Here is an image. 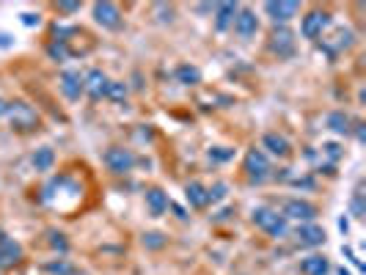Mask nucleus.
<instances>
[{
    "label": "nucleus",
    "instance_id": "nucleus-1",
    "mask_svg": "<svg viewBox=\"0 0 366 275\" xmlns=\"http://www.w3.org/2000/svg\"><path fill=\"white\" fill-rule=\"evenodd\" d=\"M6 119L11 124V129L14 132H20V135H28V132H36L39 129V113H36V108L31 102H25V99H14V102H8V108H6Z\"/></svg>",
    "mask_w": 366,
    "mask_h": 275
},
{
    "label": "nucleus",
    "instance_id": "nucleus-2",
    "mask_svg": "<svg viewBox=\"0 0 366 275\" xmlns=\"http://www.w3.org/2000/svg\"><path fill=\"white\" fill-rule=\"evenodd\" d=\"M251 220H254L256 229H262V231L270 234L273 240H281V237L289 234V223H287V217L278 212V210H273V207H256Z\"/></svg>",
    "mask_w": 366,
    "mask_h": 275
},
{
    "label": "nucleus",
    "instance_id": "nucleus-3",
    "mask_svg": "<svg viewBox=\"0 0 366 275\" xmlns=\"http://www.w3.org/2000/svg\"><path fill=\"white\" fill-rule=\"evenodd\" d=\"M242 171H245V179L251 184H262L270 179L273 168H270V160H267V154L262 149H251L242 160Z\"/></svg>",
    "mask_w": 366,
    "mask_h": 275
},
{
    "label": "nucleus",
    "instance_id": "nucleus-4",
    "mask_svg": "<svg viewBox=\"0 0 366 275\" xmlns=\"http://www.w3.org/2000/svg\"><path fill=\"white\" fill-rule=\"evenodd\" d=\"M281 215L287 217V223H289V220H295V223H314V220H317V215H320V210H317L311 201H303V198H289V201L281 207Z\"/></svg>",
    "mask_w": 366,
    "mask_h": 275
},
{
    "label": "nucleus",
    "instance_id": "nucleus-5",
    "mask_svg": "<svg viewBox=\"0 0 366 275\" xmlns=\"http://www.w3.org/2000/svg\"><path fill=\"white\" fill-rule=\"evenodd\" d=\"M328 25H331V14L322 11V8H311V11L303 17V23H300V33H303L306 39L317 41V39L325 33Z\"/></svg>",
    "mask_w": 366,
    "mask_h": 275
},
{
    "label": "nucleus",
    "instance_id": "nucleus-6",
    "mask_svg": "<svg viewBox=\"0 0 366 275\" xmlns=\"http://www.w3.org/2000/svg\"><path fill=\"white\" fill-rule=\"evenodd\" d=\"M105 165H107V171L110 174H116V177H122V174H127V171H133L135 165V154L130 149H124V146H110L107 152H105Z\"/></svg>",
    "mask_w": 366,
    "mask_h": 275
},
{
    "label": "nucleus",
    "instance_id": "nucleus-7",
    "mask_svg": "<svg viewBox=\"0 0 366 275\" xmlns=\"http://www.w3.org/2000/svg\"><path fill=\"white\" fill-rule=\"evenodd\" d=\"M265 11L275 25H287L292 17L300 14V3H295V0H267Z\"/></svg>",
    "mask_w": 366,
    "mask_h": 275
},
{
    "label": "nucleus",
    "instance_id": "nucleus-8",
    "mask_svg": "<svg viewBox=\"0 0 366 275\" xmlns=\"http://www.w3.org/2000/svg\"><path fill=\"white\" fill-rule=\"evenodd\" d=\"M270 50L278 58H289L295 53V33L289 31L287 25H275V31L270 33Z\"/></svg>",
    "mask_w": 366,
    "mask_h": 275
},
{
    "label": "nucleus",
    "instance_id": "nucleus-9",
    "mask_svg": "<svg viewBox=\"0 0 366 275\" xmlns=\"http://www.w3.org/2000/svg\"><path fill=\"white\" fill-rule=\"evenodd\" d=\"M94 20L107 31H119L122 28V8L116 3H94Z\"/></svg>",
    "mask_w": 366,
    "mask_h": 275
},
{
    "label": "nucleus",
    "instance_id": "nucleus-10",
    "mask_svg": "<svg viewBox=\"0 0 366 275\" xmlns=\"http://www.w3.org/2000/svg\"><path fill=\"white\" fill-rule=\"evenodd\" d=\"M107 75L102 72V69H89L86 72V77H83V91L89 94L94 102H100L102 96H105V91H107Z\"/></svg>",
    "mask_w": 366,
    "mask_h": 275
},
{
    "label": "nucleus",
    "instance_id": "nucleus-11",
    "mask_svg": "<svg viewBox=\"0 0 366 275\" xmlns=\"http://www.w3.org/2000/svg\"><path fill=\"white\" fill-rule=\"evenodd\" d=\"M232 25L240 39H251V36H256V31H259V20H256V14L251 8H240Z\"/></svg>",
    "mask_w": 366,
    "mask_h": 275
},
{
    "label": "nucleus",
    "instance_id": "nucleus-12",
    "mask_svg": "<svg viewBox=\"0 0 366 275\" xmlns=\"http://www.w3.org/2000/svg\"><path fill=\"white\" fill-rule=\"evenodd\" d=\"M295 240H298V245H306V248H317V245L325 243V229L317 226V223H300L295 229Z\"/></svg>",
    "mask_w": 366,
    "mask_h": 275
},
{
    "label": "nucleus",
    "instance_id": "nucleus-13",
    "mask_svg": "<svg viewBox=\"0 0 366 275\" xmlns=\"http://www.w3.org/2000/svg\"><path fill=\"white\" fill-rule=\"evenodd\" d=\"M22 259H25V250H22V245L17 243V240H6V243L0 245V270H8V267H17V264H22Z\"/></svg>",
    "mask_w": 366,
    "mask_h": 275
},
{
    "label": "nucleus",
    "instance_id": "nucleus-14",
    "mask_svg": "<svg viewBox=\"0 0 366 275\" xmlns=\"http://www.w3.org/2000/svg\"><path fill=\"white\" fill-rule=\"evenodd\" d=\"M58 89L64 91L69 102H77L80 99V94H83V77H80V72H61V77H58Z\"/></svg>",
    "mask_w": 366,
    "mask_h": 275
},
{
    "label": "nucleus",
    "instance_id": "nucleus-15",
    "mask_svg": "<svg viewBox=\"0 0 366 275\" xmlns=\"http://www.w3.org/2000/svg\"><path fill=\"white\" fill-rule=\"evenodd\" d=\"M168 207H171L168 193H163L160 187H149V190H146V210H149L152 217H163Z\"/></svg>",
    "mask_w": 366,
    "mask_h": 275
},
{
    "label": "nucleus",
    "instance_id": "nucleus-16",
    "mask_svg": "<svg viewBox=\"0 0 366 275\" xmlns=\"http://www.w3.org/2000/svg\"><path fill=\"white\" fill-rule=\"evenodd\" d=\"M300 273L303 275H328L331 273V264H328V259H325L322 253H311V256H306V259L300 262Z\"/></svg>",
    "mask_w": 366,
    "mask_h": 275
},
{
    "label": "nucleus",
    "instance_id": "nucleus-17",
    "mask_svg": "<svg viewBox=\"0 0 366 275\" xmlns=\"http://www.w3.org/2000/svg\"><path fill=\"white\" fill-rule=\"evenodd\" d=\"M262 146H265L270 154H275V157H289V154H292L289 141H287L284 135H278V132H265V138H262Z\"/></svg>",
    "mask_w": 366,
    "mask_h": 275
},
{
    "label": "nucleus",
    "instance_id": "nucleus-18",
    "mask_svg": "<svg viewBox=\"0 0 366 275\" xmlns=\"http://www.w3.org/2000/svg\"><path fill=\"white\" fill-rule=\"evenodd\" d=\"M185 198H188V204H190L193 210H204V207H209L207 187H204L201 182H188L185 184Z\"/></svg>",
    "mask_w": 366,
    "mask_h": 275
},
{
    "label": "nucleus",
    "instance_id": "nucleus-19",
    "mask_svg": "<svg viewBox=\"0 0 366 275\" xmlns=\"http://www.w3.org/2000/svg\"><path fill=\"white\" fill-rule=\"evenodd\" d=\"M237 11H240L237 3H218V6H215V28H218V31H226L234 23Z\"/></svg>",
    "mask_w": 366,
    "mask_h": 275
},
{
    "label": "nucleus",
    "instance_id": "nucleus-20",
    "mask_svg": "<svg viewBox=\"0 0 366 275\" xmlns=\"http://www.w3.org/2000/svg\"><path fill=\"white\" fill-rule=\"evenodd\" d=\"M174 75H176V80H179L182 86H199L201 83L199 66H193V63H179Z\"/></svg>",
    "mask_w": 366,
    "mask_h": 275
},
{
    "label": "nucleus",
    "instance_id": "nucleus-21",
    "mask_svg": "<svg viewBox=\"0 0 366 275\" xmlns=\"http://www.w3.org/2000/svg\"><path fill=\"white\" fill-rule=\"evenodd\" d=\"M41 270L47 275H80V270L69 262V259H53V262H44Z\"/></svg>",
    "mask_w": 366,
    "mask_h": 275
},
{
    "label": "nucleus",
    "instance_id": "nucleus-22",
    "mask_svg": "<svg viewBox=\"0 0 366 275\" xmlns=\"http://www.w3.org/2000/svg\"><path fill=\"white\" fill-rule=\"evenodd\" d=\"M53 165H55V152H53L50 146L36 149V154H34V168L36 171H50Z\"/></svg>",
    "mask_w": 366,
    "mask_h": 275
},
{
    "label": "nucleus",
    "instance_id": "nucleus-23",
    "mask_svg": "<svg viewBox=\"0 0 366 275\" xmlns=\"http://www.w3.org/2000/svg\"><path fill=\"white\" fill-rule=\"evenodd\" d=\"M328 127H331L336 135H347L350 132V116L344 110H333L328 116Z\"/></svg>",
    "mask_w": 366,
    "mask_h": 275
},
{
    "label": "nucleus",
    "instance_id": "nucleus-24",
    "mask_svg": "<svg viewBox=\"0 0 366 275\" xmlns=\"http://www.w3.org/2000/svg\"><path fill=\"white\" fill-rule=\"evenodd\" d=\"M127 94H130V89H127V83L110 80V83H107V91H105V96H107L110 102H124V99H127Z\"/></svg>",
    "mask_w": 366,
    "mask_h": 275
},
{
    "label": "nucleus",
    "instance_id": "nucleus-25",
    "mask_svg": "<svg viewBox=\"0 0 366 275\" xmlns=\"http://www.w3.org/2000/svg\"><path fill=\"white\" fill-rule=\"evenodd\" d=\"M47 56L55 63H64L72 53H69V44H64V41H50V44H47Z\"/></svg>",
    "mask_w": 366,
    "mask_h": 275
},
{
    "label": "nucleus",
    "instance_id": "nucleus-26",
    "mask_svg": "<svg viewBox=\"0 0 366 275\" xmlns=\"http://www.w3.org/2000/svg\"><path fill=\"white\" fill-rule=\"evenodd\" d=\"M168 245V237L163 231H146L143 234V248H149V250H160V248H166Z\"/></svg>",
    "mask_w": 366,
    "mask_h": 275
},
{
    "label": "nucleus",
    "instance_id": "nucleus-27",
    "mask_svg": "<svg viewBox=\"0 0 366 275\" xmlns=\"http://www.w3.org/2000/svg\"><path fill=\"white\" fill-rule=\"evenodd\" d=\"M229 196V184L226 182H215L212 187H207V198H209V204H218V201H223Z\"/></svg>",
    "mask_w": 366,
    "mask_h": 275
},
{
    "label": "nucleus",
    "instance_id": "nucleus-28",
    "mask_svg": "<svg viewBox=\"0 0 366 275\" xmlns=\"http://www.w3.org/2000/svg\"><path fill=\"white\" fill-rule=\"evenodd\" d=\"M47 237H50V245L58 250V253H67L69 250V240H67V234H61V231H55V229H50L47 231Z\"/></svg>",
    "mask_w": 366,
    "mask_h": 275
},
{
    "label": "nucleus",
    "instance_id": "nucleus-29",
    "mask_svg": "<svg viewBox=\"0 0 366 275\" xmlns=\"http://www.w3.org/2000/svg\"><path fill=\"white\" fill-rule=\"evenodd\" d=\"M350 212L355 215V217H364V215H366L364 193H361V190H355V196H353V201H350Z\"/></svg>",
    "mask_w": 366,
    "mask_h": 275
},
{
    "label": "nucleus",
    "instance_id": "nucleus-30",
    "mask_svg": "<svg viewBox=\"0 0 366 275\" xmlns=\"http://www.w3.org/2000/svg\"><path fill=\"white\" fill-rule=\"evenodd\" d=\"M234 152L232 149H226V146H218V149H209V160L212 162H226V160H232Z\"/></svg>",
    "mask_w": 366,
    "mask_h": 275
},
{
    "label": "nucleus",
    "instance_id": "nucleus-31",
    "mask_svg": "<svg viewBox=\"0 0 366 275\" xmlns=\"http://www.w3.org/2000/svg\"><path fill=\"white\" fill-rule=\"evenodd\" d=\"M80 3H58V14H77Z\"/></svg>",
    "mask_w": 366,
    "mask_h": 275
},
{
    "label": "nucleus",
    "instance_id": "nucleus-32",
    "mask_svg": "<svg viewBox=\"0 0 366 275\" xmlns=\"http://www.w3.org/2000/svg\"><path fill=\"white\" fill-rule=\"evenodd\" d=\"M322 149H325V154H328L331 160H339V157H341V146H339V143H325Z\"/></svg>",
    "mask_w": 366,
    "mask_h": 275
},
{
    "label": "nucleus",
    "instance_id": "nucleus-33",
    "mask_svg": "<svg viewBox=\"0 0 366 275\" xmlns=\"http://www.w3.org/2000/svg\"><path fill=\"white\" fill-rule=\"evenodd\" d=\"M22 25H39V14H22Z\"/></svg>",
    "mask_w": 366,
    "mask_h": 275
},
{
    "label": "nucleus",
    "instance_id": "nucleus-34",
    "mask_svg": "<svg viewBox=\"0 0 366 275\" xmlns=\"http://www.w3.org/2000/svg\"><path fill=\"white\" fill-rule=\"evenodd\" d=\"M355 127H358V129H355V135H358V141H361V143H364V141H366V132H364V124H355Z\"/></svg>",
    "mask_w": 366,
    "mask_h": 275
},
{
    "label": "nucleus",
    "instance_id": "nucleus-35",
    "mask_svg": "<svg viewBox=\"0 0 366 275\" xmlns=\"http://www.w3.org/2000/svg\"><path fill=\"white\" fill-rule=\"evenodd\" d=\"M0 47H11V39H8V36H3V33H0Z\"/></svg>",
    "mask_w": 366,
    "mask_h": 275
},
{
    "label": "nucleus",
    "instance_id": "nucleus-36",
    "mask_svg": "<svg viewBox=\"0 0 366 275\" xmlns=\"http://www.w3.org/2000/svg\"><path fill=\"white\" fill-rule=\"evenodd\" d=\"M6 108H8V102H6V99H0V119L6 116Z\"/></svg>",
    "mask_w": 366,
    "mask_h": 275
},
{
    "label": "nucleus",
    "instance_id": "nucleus-37",
    "mask_svg": "<svg viewBox=\"0 0 366 275\" xmlns=\"http://www.w3.org/2000/svg\"><path fill=\"white\" fill-rule=\"evenodd\" d=\"M6 240H8V237H6V231H3V229H0V245L6 243Z\"/></svg>",
    "mask_w": 366,
    "mask_h": 275
},
{
    "label": "nucleus",
    "instance_id": "nucleus-38",
    "mask_svg": "<svg viewBox=\"0 0 366 275\" xmlns=\"http://www.w3.org/2000/svg\"><path fill=\"white\" fill-rule=\"evenodd\" d=\"M339 275H350V273H347V270H344V267H341V270H339Z\"/></svg>",
    "mask_w": 366,
    "mask_h": 275
},
{
    "label": "nucleus",
    "instance_id": "nucleus-39",
    "mask_svg": "<svg viewBox=\"0 0 366 275\" xmlns=\"http://www.w3.org/2000/svg\"><path fill=\"white\" fill-rule=\"evenodd\" d=\"M0 275H3V273H0Z\"/></svg>",
    "mask_w": 366,
    "mask_h": 275
}]
</instances>
